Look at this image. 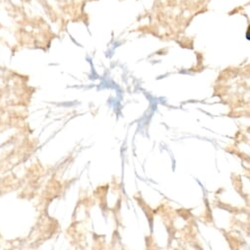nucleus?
<instances>
[{
    "label": "nucleus",
    "instance_id": "obj_1",
    "mask_svg": "<svg viewBox=\"0 0 250 250\" xmlns=\"http://www.w3.org/2000/svg\"><path fill=\"white\" fill-rule=\"evenodd\" d=\"M246 39L248 41H250V25H249V27H248V29L246 31Z\"/></svg>",
    "mask_w": 250,
    "mask_h": 250
}]
</instances>
